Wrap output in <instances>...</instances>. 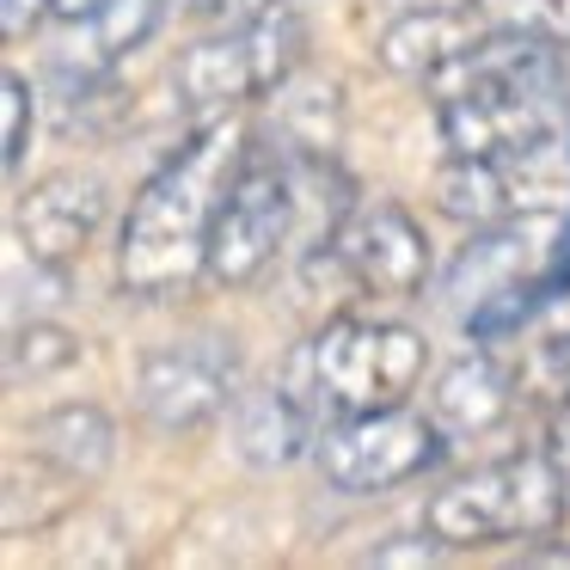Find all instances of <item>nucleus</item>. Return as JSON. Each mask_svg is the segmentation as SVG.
Returning a JSON list of instances; mask_svg holds the SVG:
<instances>
[{
  "label": "nucleus",
  "mask_w": 570,
  "mask_h": 570,
  "mask_svg": "<svg viewBox=\"0 0 570 570\" xmlns=\"http://www.w3.org/2000/svg\"><path fill=\"white\" fill-rule=\"evenodd\" d=\"M227 435H234V454L252 472H283L320 442L313 435V405L288 386H246L239 405L227 411Z\"/></svg>",
  "instance_id": "15"
},
{
  "label": "nucleus",
  "mask_w": 570,
  "mask_h": 570,
  "mask_svg": "<svg viewBox=\"0 0 570 570\" xmlns=\"http://www.w3.org/2000/svg\"><path fill=\"white\" fill-rule=\"evenodd\" d=\"M491 26H521V31H546L564 43L570 38V0H479Z\"/></svg>",
  "instance_id": "18"
},
{
  "label": "nucleus",
  "mask_w": 570,
  "mask_h": 570,
  "mask_svg": "<svg viewBox=\"0 0 570 570\" xmlns=\"http://www.w3.org/2000/svg\"><path fill=\"white\" fill-rule=\"evenodd\" d=\"M320 246L344 271V283L374 295V301H417L430 271H435L423 222L405 203H386V197H368L356 209H344L332 239H320Z\"/></svg>",
  "instance_id": "9"
},
{
  "label": "nucleus",
  "mask_w": 570,
  "mask_h": 570,
  "mask_svg": "<svg viewBox=\"0 0 570 570\" xmlns=\"http://www.w3.org/2000/svg\"><path fill=\"white\" fill-rule=\"evenodd\" d=\"M491 31V13L484 7H393V19L374 38V56H381L386 75L417 80L430 87L435 75L460 62L472 43Z\"/></svg>",
  "instance_id": "11"
},
{
  "label": "nucleus",
  "mask_w": 570,
  "mask_h": 570,
  "mask_svg": "<svg viewBox=\"0 0 570 570\" xmlns=\"http://www.w3.org/2000/svg\"><path fill=\"white\" fill-rule=\"evenodd\" d=\"M0 111H7V173H19L26 166V148H31V124H38V99H31V80L19 75V68H7V80H0Z\"/></svg>",
  "instance_id": "19"
},
{
  "label": "nucleus",
  "mask_w": 570,
  "mask_h": 570,
  "mask_svg": "<svg viewBox=\"0 0 570 570\" xmlns=\"http://www.w3.org/2000/svg\"><path fill=\"white\" fill-rule=\"evenodd\" d=\"M203 7H209L215 19H258V13H276V7H288V0H203Z\"/></svg>",
  "instance_id": "21"
},
{
  "label": "nucleus",
  "mask_w": 570,
  "mask_h": 570,
  "mask_svg": "<svg viewBox=\"0 0 570 570\" xmlns=\"http://www.w3.org/2000/svg\"><path fill=\"white\" fill-rule=\"evenodd\" d=\"M239 381H246L239 344L222 332H203V337L154 344L136 362L129 393H136V411L154 435H197L239 405V393H246Z\"/></svg>",
  "instance_id": "7"
},
{
  "label": "nucleus",
  "mask_w": 570,
  "mask_h": 570,
  "mask_svg": "<svg viewBox=\"0 0 570 570\" xmlns=\"http://www.w3.org/2000/svg\"><path fill=\"white\" fill-rule=\"evenodd\" d=\"M105 222V185L92 173H50L13 203V239L31 264H56L68 271L75 258H87L92 234Z\"/></svg>",
  "instance_id": "10"
},
{
  "label": "nucleus",
  "mask_w": 570,
  "mask_h": 570,
  "mask_svg": "<svg viewBox=\"0 0 570 570\" xmlns=\"http://www.w3.org/2000/svg\"><path fill=\"white\" fill-rule=\"evenodd\" d=\"M521 399H540V405H564L570 399V325L564 332H546L528 350V362H521Z\"/></svg>",
  "instance_id": "17"
},
{
  "label": "nucleus",
  "mask_w": 570,
  "mask_h": 570,
  "mask_svg": "<svg viewBox=\"0 0 570 570\" xmlns=\"http://www.w3.org/2000/svg\"><path fill=\"white\" fill-rule=\"evenodd\" d=\"M160 13H166V0H105V7H92V13H80V19H56V26L68 31V38L56 43V75H62L68 87H75V80L80 87L105 80L117 62H129V56L154 38Z\"/></svg>",
  "instance_id": "12"
},
{
  "label": "nucleus",
  "mask_w": 570,
  "mask_h": 570,
  "mask_svg": "<svg viewBox=\"0 0 570 570\" xmlns=\"http://www.w3.org/2000/svg\"><path fill=\"white\" fill-rule=\"evenodd\" d=\"M252 154V129L239 111H215L166 154L136 190L117 227V283L136 301H173L197 276H209V239L239 166Z\"/></svg>",
  "instance_id": "1"
},
{
  "label": "nucleus",
  "mask_w": 570,
  "mask_h": 570,
  "mask_svg": "<svg viewBox=\"0 0 570 570\" xmlns=\"http://www.w3.org/2000/svg\"><path fill=\"white\" fill-rule=\"evenodd\" d=\"M435 136L448 154H509L564 136V62L558 38L491 26L448 75L430 80Z\"/></svg>",
  "instance_id": "2"
},
{
  "label": "nucleus",
  "mask_w": 570,
  "mask_h": 570,
  "mask_svg": "<svg viewBox=\"0 0 570 570\" xmlns=\"http://www.w3.org/2000/svg\"><path fill=\"white\" fill-rule=\"evenodd\" d=\"M546 460H552V472H558V484H564V497H570V399L564 405H552V423H546Z\"/></svg>",
  "instance_id": "20"
},
{
  "label": "nucleus",
  "mask_w": 570,
  "mask_h": 570,
  "mask_svg": "<svg viewBox=\"0 0 570 570\" xmlns=\"http://www.w3.org/2000/svg\"><path fill=\"white\" fill-rule=\"evenodd\" d=\"M570 515V497L558 484L546 448L491 460V466L460 472L454 484L423 503V533L442 552H472V546H503V540H546Z\"/></svg>",
  "instance_id": "3"
},
{
  "label": "nucleus",
  "mask_w": 570,
  "mask_h": 570,
  "mask_svg": "<svg viewBox=\"0 0 570 570\" xmlns=\"http://www.w3.org/2000/svg\"><path fill=\"white\" fill-rule=\"evenodd\" d=\"M301 43H307V26H301L288 7L258 19H227L215 38H197L173 68V87L190 111L215 117V111H239L252 99H271L295 80L301 68Z\"/></svg>",
  "instance_id": "5"
},
{
  "label": "nucleus",
  "mask_w": 570,
  "mask_h": 570,
  "mask_svg": "<svg viewBox=\"0 0 570 570\" xmlns=\"http://www.w3.org/2000/svg\"><path fill=\"white\" fill-rule=\"evenodd\" d=\"M7 362H13V381H56V374H68L80 362V337L56 320H31L13 332Z\"/></svg>",
  "instance_id": "16"
},
{
  "label": "nucleus",
  "mask_w": 570,
  "mask_h": 570,
  "mask_svg": "<svg viewBox=\"0 0 570 570\" xmlns=\"http://www.w3.org/2000/svg\"><path fill=\"white\" fill-rule=\"evenodd\" d=\"M442 454H448V430L430 411H411V405L337 417L313 442V460H320L325 484L344 497H386L399 484L423 479L430 466H442Z\"/></svg>",
  "instance_id": "6"
},
{
  "label": "nucleus",
  "mask_w": 570,
  "mask_h": 570,
  "mask_svg": "<svg viewBox=\"0 0 570 570\" xmlns=\"http://www.w3.org/2000/svg\"><path fill=\"white\" fill-rule=\"evenodd\" d=\"M521 374H509L491 350H466L460 362H448L430 386V417L448 430V442H472V435H491L497 423L515 411Z\"/></svg>",
  "instance_id": "14"
},
{
  "label": "nucleus",
  "mask_w": 570,
  "mask_h": 570,
  "mask_svg": "<svg viewBox=\"0 0 570 570\" xmlns=\"http://www.w3.org/2000/svg\"><path fill=\"white\" fill-rule=\"evenodd\" d=\"M26 448L62 484H99L117 460V423L92 399H62L26 423Z\"/></svg>",
  "instance_id": "13"
},
{
  "label": "nucleus",
  "mask_w": 570,
  "mask_h": 570,
  "mask_svg": "<svg viewBox=\"0 0 570 570\" xmlns=\"http://www.w3.org/2000/svg\"><path fill=\"white\" fill-rule=\"evenodd\" d=\"M307 386L332 417H356V411H386L405 405L417 393L423 368H430V344L423 332L399 320H362V313H344L325 332H313L307 356Z\"/></svg>",
  "instance_id": "4"
},
{
  "label": "nucleus",
  "mask_w": 570,
  "mask_h": 570,
  "mask_svg": "<svg viewBox=\"0 0 570 570\" xmlns=\"http://www.w3.org/2000/svg\"><path fill=\"white\" fill-rule=\"evenodd\" d=\"M393 7H479V0H393Z\"/></svg>",
  "instance_id": "24"
},
{
  "label": "nucleus",
  "mask_w": 570,
  "mask_h": 570,
  "mask_svg": "<svg viewBox=\"0 0 570 570\" xmlns=\"http://www.w3.org/2000/svg\"><path fill=\"white\" fill-rule=\"evenodd\" d=\"M295 215H301L295 173H288L271 148H252L246 166H239V178H234V190H227V203H222V222H215L209 283L252 288L288 252Z\"/></svg>",
  "instance_id": "8"
},
{
  "label": "nucleus",
  "mask_w": 570,
  "mask_h": 570,
  "mask_svg": "<svg viewBox=\"0 0 570 570\" xmlns=\"http://www.w3.org/2000/svg\"><path fill=\"white\" fill-rule=\"evenodd\" d=\"M38 13H50V0H7V38H26Z\"/></svg>",
  "instance_id": "22"
},
{
  "label": "nucleus",
  "mask_w": 570,
  "mask_h": 570,
  "mask_svg": "<svg viewBox=\"0 0 570 570\" xmlns=\"http://www.w3.org/2000/svg\"><path fill=\"white\" fill-rule=\"evenodd\" d=\"M528 564H570V546H546V552H528Z\"/></svg>",
  "instance_id": "23"
}]
</instances>
